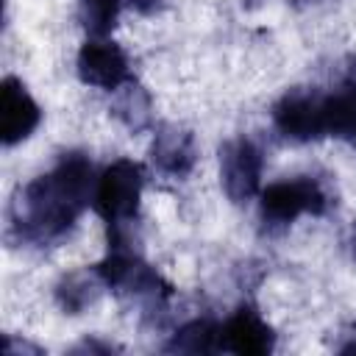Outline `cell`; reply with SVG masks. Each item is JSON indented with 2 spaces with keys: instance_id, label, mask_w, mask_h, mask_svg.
I'll list each match as a JSON object with an SVG mask.
<instances>
[{
  "instance_id": "cell-3",
  "label": "cell",
  "mask_w": 356,
  "mask_h": 356,
  "mask_svg": "<svg viewBox=\"0 0 356 356\" xmlns=\"http://www.w3.org/2000/svg\"><path fill=\"white\" fill-rule=\"evenodd\" d=\"M331 206V197L320 178L314 175H289L270 181L259 192V209L267 225L284 228L300 217H323Z\"/></svg>"
},
{
  "instance_id": "cell-8",
  "label": "cell",
  "mask_w": 356,
  "mask_h": 356,
  "mask_svg": "<svg viewBox=\"0 0 356 356\" xmlns=\"http://www.w3.org/2000/svg\"><path fill=\"white\" fill-rule=\"evenodd\" d=\"M150 164L167 178L189 175L197 164V150H195L192 134L178 125L156 128L153 142H150Z\"/></svg>"
},
{
  "instance_id": "cell-7",
  "label": "cell",
  "mask_w": 356,
  "mask_h": 356,
  "mask_svg": "<svg viewBox=\"0 0 356 356\" xmlns=\"http://www.w3.org/2000/svg\"><path fill=\"white\" fill-rule=\"evenodd\" d=\"M42 122V108L33 100V95L25 89V83L14 75L3 81V95H0V134L3 145H19L25 142Z\"/></svg>"
},
{
  "instance_id": "cell-6",
  "label": "cell",
  "mask_w": 356,
  "mask_h": 356,
  "mask_svg": "<svg viewBox=\"0 0 356 356\" xmlns=\"http://www.w3.org/2000/svg\"><path fill=\"white\" fill-rule=\"evenodd\" d=\"M273 122L281 136L289 142H314L325 136L323 122V92L314 89H289L275 106H273Z\"/></svg>"
},
{
  "instance_id": "cell-13",
  "label": "cell",
  "mask_w": 356,
  "mask_h": 356,
  "mask_svg": "<svg viewBox=\"0 0 356 356\" xmlns=\"http://www.w3.org/2000/svg\"><path fill=\"white\" fill-rule=\"evenodd\" d=\"M128 6H134L136 11H142V14H147V11H156V6H159V0H125Z\"/></svg>"
},
{
  "instance_id": "cell-2",
  "label": "cell",
  "mask_w": 356,
  "mask_h": 356,
  "mask_svg": "<svg viewBox=\"0 0 356 356\" xmlns=\"http://www.w3.org/2000/svg\"><path fill=\"white\" fill-rule=\"evenodd\" d=\"M145 192V170L134 159H114L106 164L97 178H95V192H92V206L95 211L106 220L108 228L120 225H134V217L139 211Z\"/></svg>"
},
{
  "instance_id": "cell-10",
  "label": "cell",
  "mask_w": 356,
  "mask_h": 356,
  "mask_svg": "<svg viewBox=\"0 0 356 356\" xmlns=\"http://www.w3.org/2000/svg\"><path fill=\"white\" fill-rule=\"evenodd\" d=\"M100 286L106 289L97 270H92V273H67L56 286V300L64 312L78 314V312H83L86 306H92L97 300Z\"/></svg>"
},
{
  "instance_id": "cell-14",
  "label": "cell",
  "mask_w": 356,
  "mask_h": 356,
  "mask_svg": "<svg viewBox=\"0 0 356 356\" xmlns=\"http://www.w3.org/2000/svg\"><path fill=\"white\" fill-rule=\"evenodd\" d=\"M348 245H350V253H353V259H356V222H353V231H350V239H348Z\"/></svg>"
},
{
  "instance_id": "cell-12",
  "label": "cell",
  "mask_w": 356,
  "mask_h": 356,
  "mask_svg": "<svg viewBox=\"0 0 356 356\" xmlns=\"http://www.w3.org/2000/svg\"><path fill=\"white\" fill-rule=\"evenodd\" d=\"M122 6H125V0H81L78 19H81L83 31L89 33V39L108 36L120 19Z\"/></svg>"
},
{
  "instance_id": "cell-1",
  "label": "cell",
  "mask_w": 356,
  "mask_h": 356,
  "mask_svg": "<svg viewBox=\"0 0 356 356\" xmlns=\"http://www.w3.org/2000/svg\"><path fill=\"white\" fill-rule=\"evenodd\" d=\"M95 167L83 153H64L58 164L28 181L19 189L17 200V225L25 236L47 242L64 236L81 217L86 206H92L95 192Z\"/></svg>"
},
{
  "instance_id": "cell-4",
  "label": "cell",
  "mask_w": 356,
  "mask_h": 356,
  "mask_svg": "<svg viewBox=\"0 0 356 356\" xmlns=\"http://www.w3.org/2000/svg\"><path fill=\"white\" fill-rule=\"evenodd\" d=\"M264 178V150L250 139H228L220 147V184L231 203H248L259 197Z\"/></svg>"
},
{
  "instance_id": "cell-5",
  "label": "cell",
  "mask_w": 356,
  "mask_h": 356,
  "mask_svg": "<svg viewBox=\"0 0 356 356\" xmlns=\"http://www.w3.org/2000/svg\"><path fill=\"white\" fill-rule=\"evenodd\" d=\"M75 75H78V81L83 86H92V89H100V92H111V95L134 81L128 53L122 50V44H117L108 36L86 39L78 47Z\"/></svg>"
},
{
  "instance_id": "cell-9",
  "label": "cell",
  "mask_w": 356,
  "mask_h": 356,
  "mask_svg": "<svg viewBox=\"0 0 356 356\" xmlns=\"http://www.w3.org/2000/svg\"><path fill=\"white\" fill-rule=\"evenodd\" d=\"M220 348L231 353H267L273 348V331L253 306H239L220 323Z\"/></svg>"
},
{
  "instance_id": "cell-11",
  "label": "cell",
  "mask_w": 356,
  "mask_h": 356,
  "mask_svg": "<svg viewBox=\"0 0 356 356\" xmlns=\"http://www.w3.org/2000/svg\"><path fill=\"white\" fill-rule=\"evenodd\" d=\"M217 348H220V323L209 317H195L184 323L181 328H175L170 342V350H181V353H206Z\"/></svg>"
}]
</instances>
